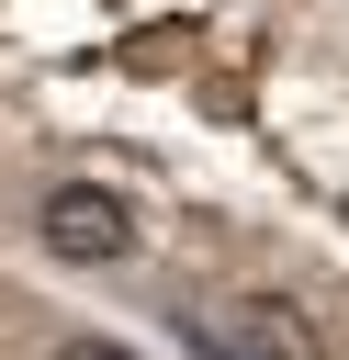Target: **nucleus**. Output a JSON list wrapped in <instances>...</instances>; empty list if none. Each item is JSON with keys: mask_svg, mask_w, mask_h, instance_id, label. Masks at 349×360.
<instances>
[{"mask_svg": "<svg viewBox=\"0 0 349 360\" xmlns=\"http://www.w3.org/2000/svg\"><path fill=\"white\" fill-rule=\"evenodd\" d=\"M180 326L214 360H315V315L281 292H236V304H180Z\"/></svg>", "mask_w": 349, "mask_h": 360, "instance_id": "obj_1", "label": "nucleus"}, {"mask_svg": "<svg viewBox=\"0 0 349 360\" xmlns=\"http://www.w3.org/2000/svg\"><path fill=\"white\" fill-rule=\"evenodd\" d=\"M34 225H45V248H56V259H79V270H101V259H124V248H135V214H124L101 180H56V191L34 202Z\"/></svg>", "mask_w": 349, "mask_h": 360, "instance_id": "obj_2", "label": "nucleus"}, {"mask_svg": "<svg viewBox=\"0 0 349 360\" xmlns=\"http://www.w3.org/2000/svg\"><path fill=\"white\" fill-rule=\"evenodd\" d=\"M56 360H135V349H124V338H68Z\"/></svg>", "mask_w": 349, "mask_h": 360, "instance_id": "obj_3", "label": "nucleus"}]
</instances>
